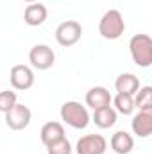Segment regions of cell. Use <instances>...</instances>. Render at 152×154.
<instances>
[{"label": "cell", "mask_w": 152, "mask_h": 154, "mask_svg": "<svg viewBox=\"0 0 152 154\" xmlns=\"http://www.w3.org/2000/svg\"><path fill=\"white\" fill-rule=\"evenodd\" d=\"M4 115H5V125L9 129H13V131H23V129H27L29 124H31V120H32V111L27 106L18 104V102L7 113H4Z\"/></svg>", "instance_id": "cell-6"}, {"label": "cell", "mask_w": 152, "mask_h": 154, "mask_svg": "<svg viewBox=\"0 0 152 154\" xmlns=\"http://www.w3.org/2000/svg\"><path fill=\"white\" fill-rule=\"evenodd\" d=\"M9 82L13 90L25 91L34 84V70L29 65H14L9 72Z\"/></svg>", "instance_id": "cell-7"}, {"label": "cell", "mask_w": 152, "mask_h": 154, "mask_svg": "<svg viewBox=\"0 0 152 154\" xmlns=\"http://www.w3.org/2000/svg\"><path fill=\"white\" fill-rule=\"evenodd\" d=\"M16 102H18L16 91H13V90H4V91H0V113H7Z\"/></svg>", "instance_id": "cell-18"}, {"label": "cell", "mask_w": 152, "mask_h": 154, "mask_svg": "<svg viewBox=\"0 0 152 154\" xmlns=\"http://www.w3.org/2000/svg\"><path fill=\"white\" fill-rule=\"evenodd\" d=\"M23 2H27V4H34V2H39V0H23Z\"/></svg>", "instance_id": "cell-20"}, {"label": "cell", "mask_w": 152, "mask_h": 154, "mask_svg": "<svg viewBox=\"0 0 152 154\" xmlns=\"http://www.w3.org/2000/svg\"><path fill=\"white\" fill-rule=\"evenodd\" d=\"M48 18V9L41 4V2H34L29 4L23 11V22L29 27H38L41 23H45V20Z\"/></svg>", "instance_id": "cell-10"}, {"label": "cell", "mask_w": 152, "mask_h": 154, "mask_svg": "<svg viewBox=\"0 0 152 154\" xmlns=\"http://www.w3.org/2000/svg\"><path fill=\"white\" fill-rule=\"evenodd\" d=\"M82 36V25L75 20H66L57 25L56 29V41L61 47H74Z\"/></svg>", "instance_id": "cell-4"}, {"label": "cell", "mask_w": 152, "mask_h": 154, "mask_svg": "<svg viewBox=\"0 0 152 154\" xmlns=\"http://www.w3.org/2000/svg\"><path fill=\"white\" fill-rule=\"evenodd\" d=\"M59 115H61V120L74 127V129H86L88 124L91 122V116L88 113V108L82 106L81 102L77 100H68L61 106L59 109Z\"/></svg>", "instance_id": "cell-1"}, {"label": "cell", "mask_w": 152, "mask_h": 154, "mask_svg": "<svg viewBox=\"0 0 152 154\" xmlns=\"http://www.w3.org/2000/svg\"><path fill=\"white\" fill-rule=\"evenodd\" d=\"M134 108L138 111H152V88L150 86H140V90L132 95Z\"/></svg>", "instance_id": "cell-17"}, {"label": "cell", "mask_w": 152, "mask_h": 154, "mask_svg": "<svg viewBox=\"0 0 152 154\" xmlns=\"http://www.w3.org/2000/svg\"><path fill=\"white\" fill-rule=\"evenodd\" d=\"M132 134L138 138H147L152 133V111H138V115L132 116L131 120Z\"/></svg>", "instance_id": "cell-11"}, {"label": "cell", "mask_w": 152, "mask_h": 154, "mask_svg": "<svg viewBox=\"0 0 152 154\" xmlns=\"http://www.w3.org/2000/svg\"><path fill=\"white\" fill-rule=\"evenodd\" d=\"M108 149V140L102 134H84L77 140V154H104Z\"/></svg>", "instance_id": "cell-8"}, {"label": "cell", "mask_w": 152, "mask_h": 154, "mask_svg": "<svg viewBox=\"0 0 152 154\" xmlns=\"http://www.w3.org/2000/svg\"><path fill=\"white\" fill-rule=\"evenodd\" d=\"M140 79L131 74V72H125V74H120L114 81V88L118 93H125V95H134L138 90H140Z\"/></svg>", "instance_id": "cell-13"}, {"label": "cell", "mask_w": 152, "mask_h": 154, "mask_svg": "<svg viewBox=\"0 0 152 154\" xmlns=\"http://www.w3.org/2000/svg\"><path fill=\"white\" fill-rule=\"evenodd\" d=\"M99 32L104 39H118L125 32V20L118 9H109L99 22Z\"/></svg>", "instance_id": "cell-3"}, {"label": "cell", "mask_w": 152, "mask_h": 154, "mask_svg": "<svg viewBox=\"0 0 152 154\" xmlns=\"http://www.w3.org/2000/svg\"><path fill=\"white\" fill-rule=\"evenodd\" d=\"M116 118H118V113L114 111L113 106H106V108H100V109H95L93 111V116L91 120L95 122L97 127L100 129H109L116 124Z\"/></svg>", "instance_id": "cell-15"}, {"label": "cell", "mask_w": 152, "mask_h": 154, "mask_svg": "<svg viewBox=\"0 0 152 154\" xmlns=\"http://www.w3.org/2000/svg\"><path fill=\"white\" fill-rule=\"evenodd\" d=\"M72 143L68 142V138H61L50 145H47V154H72Z\"/></svg>", "instance_id": "cell-19"}, {"label": "cell", "mask_w": 152, "mask_h": 154, "mask_svg": "<svg viewBox=\"0 0 152 154\" xmlns=\"http://www.w3.org/2000/svg\"><path fill=\"white\" fill-rule=\"evenodd\" d=\"M129 52L138 66L149 68L152 65V38L149 34H134L129 41Z\"/></svg>", "instance_id": "cell-2"}, {"label": "cell", "mask_w": 152, "mask_h": 154, "mask_svg": "<svg viewBox=\"0 0 152 154\" xmlns=\"http://www.w3.org/2000/svg\"><path fill=\"white\" fill-rule=\"evenodd\" d=\"M29 63H31V68L48 70L56 63V54H54V50L48 45L39 43V45H34L31 48V52H29Z\"/></svg>", "instance_id": "cell-5"}, {"label": "cell", "mask_w": 152, "mask_h": 154, "mask_svg": "<svg viewBox=\"0 0 152 154\" xmlns=\"http://www.w3.org/2000/svg\"><path fill=\"white\" fill-rule=\"evenodd\" d=\"M111 99L113 97H111V93H109L108 88H104V86H93L86 93V106L95 111V109L111 106Z\"/></svg>", "instance_id": "cell-9"}, {"label": "cell", "mask_w": 152, "mask_h": 154, "mask_svg": "<svg viewBox=\"0 0 152 154\" xmlns=\"http://www.w3.org/2000/svg\"><path fill=\"white\" fill-rule=\"evenodd\" d=\"M39 138L43 142V145H50L61 138H65V125L61 122H47L43 124L41 131H39Z\"/></svg>", "instance_id": "cell-12"}, {"label": "cell", "mask_w": 152, "mask_h": 154, "mask_svg": "<svg viewBox=\"0 0 152 154\" xmlns=\"http://www.w3.org/2000/svg\"><path fill=\"white\" fill-rule=\"evenodd\" d=\"M109 145L116 154H129L134 149V138L127 131H116L111 136Z\"/></svg>", "instance_id": "cell-14"}, {"label": "cell", "mask_w": 152, "mask_h": 154, "mask_svg": "<svg viewBox=\"0 0 152 154\" xmlns=\"http://www.w3.org/2000/svg\"><path fill=\"white\" fill-rule=\"evenodd\" d=\"M111 104H113L114 111L120 113L123 116H129L134 113V100H132V95H125V93H116L113 99H111Z\"/></svg>", "instance_id": "cell-16"}]
</instances>
